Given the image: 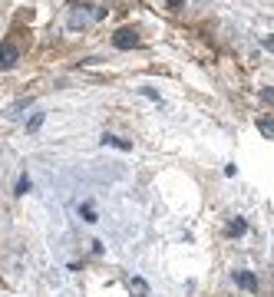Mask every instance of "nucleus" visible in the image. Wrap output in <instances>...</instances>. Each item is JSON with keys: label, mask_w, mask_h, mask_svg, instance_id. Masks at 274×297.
Here are the masks:
<instances>
[{"label": "nucleus", "mask_w": 274, "mask_h": 297, "mask_svg": "<svg viewBox=\"0 0 274 297\" xmlns=\"http://www.w3.org/2000/svg\"><path fill=\"white\" fill-rule=\"evenodd\" d=\"M244 231H248V221H244V218H235V221H228V235H231V238L244 235Z\"/></svg>", "instance_id": "5"}, {"label": "nucleus", "mask_w": 274, "mask_h": 297, "mask_svg": "<svg viewBox=\"0 0 274 297\" xmlns=\"http://www.w3.org/2000/svg\"><path fill=\"white\" fill-rule=\"evenodd\" d=\"M103 145H112V148H119V152H129V148H132V142H129V139L109 136V132H106V136H103Z\"/></svg>", "instance_id": "4"}, {"label": "nucleus", "mask_w": 274, "mask_h": 297, "mask_svg": "<svg viewBox=\"0 0 274 297\" xmlns=\"http://www.w3.org/2000/svg\"><path fill=\"white\" fill-rule=\"evenodd\" d=\"M17 63H20L17 43H13V40H4V43H0V69H13Z\"/></svg>", "instance_id": "1"}, {"label": "nucleus", "mask_w": 274, "mask_h": 297, "mask_svg": "<svg viewBox=\"0 0 274 297\" xmlns=\"http://www.w3.org/2000/svg\"><path fill=\"white\" fill-rule=\"evenodd\" d=\"M40 126H43V112H37V116H33V119H30V126H27V129H30V132H37V129H40Z\"/></svg>", "instance_id": "9"}, {"label": "nucleus", "mask_w": 274, "mask_h": 297, "mask_svg": "<svg viewBox=\"0 0 274 297\" xmlns=\"http://www.w3.org/2000/svg\"><path fill=\"white\" fill-rule=\"evenodd\" d=\"M13 192H17V195H27V192H30V179H27V175H20V179H17V188H13Z\"/></svg>", "instance_id": "8"}, {"label": "nucleus", "mask_w": 274, "mask_h": 297, "mask_svg": "<svg viewBox=\"0 0 274 297\" xmlns=\"http://www.w3.org/2000/svg\"><path fill=\"white\" fill-rule=\"evenodd\" d=\"M80 215H83V221H89V225H96V221H99V218H96V208H93V205H80Z\"/></svg>", "instance_id": "6"}, {"label": "nucleus", "mask_w": 274, "mask_h": 297, "mask_svg": "<svg viewBox=\"0 0 274 297\" xmlns=\"http://www.w3.org/2000/svg\"><path fill=\"white\" fill-rule=\"evenodd\" d=\"M231 278H235V284L244 287V291H258V278H255L251 271H235Z\"/></svg>", "instance_id": "3"}, {"label": "nucleus", "mask_w": 274, "mask_h": 297, "mask_svg": "<svg viewBox=\"0 0 274 297\" xmlns=\"http://www.w3.org/2000/svg\"><path fill=\"white\" fill-rule=\"evenodd\" d=\"M168 10H182V0H168Z\"/></svg>", "instance_id": "10"}, {"label": "nucleus", "mask_w": 274, "mask_h": 297, "mask_svg": "<svg viewBox=\"0 0 274 297\" xmlns=\"http://www.w3.org/2000/svg\"><path fill=\"white\" fill-rule=\"evenodd\" d=\"M112 46L116 50H136L139 46V33L132 27H122L119 33H112Z\"/></svg>", "instance_id": "2"}, {"label": "nucleus", "mask_w": 274, "mask_h": 297, "mask_svg": "<svg viewBox=\"0 0 274 297\" xmlns=\"http://www.w3.org/2000/svg\"><path fill=\"white\" fill-rule=\"evenodd\" d=\"M258 129H261V136H264V139H271V136H274V126H271V119H258Z\"/></svg>", "instance_id": "7"}]
</instances>
